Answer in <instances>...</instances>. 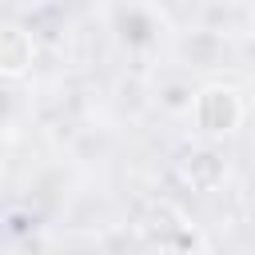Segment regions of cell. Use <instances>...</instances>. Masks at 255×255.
I'll list each match as a JSON object with an SVG mask.
<instances>
[{
	"mask_svg": "<svg viewBox=\"0 0 255 255\" xmlns=\"http://www.w3.org/2000/svg\"><path fill=\"white\" fill-rule=\"evenodd\" d=\"M135 231L147 247H159V251H207L211 243L187 223V215L171 203V199H151L139 219H135Z\"/></svg>",
	"mask_w": 255,
	"mask_h": 255,
	"instance_id": "6da1fadb",
	"label": "cell"
},
{
	"mask_svg": "<svg viewBox=\"0 0 255 255\" xmlns=\"http://www.w3.org/2000/svg\"><path fill=\"white\" fill-rule=\"evenodd\" d=\"M243 116H247V104H243L239 88H231V84H203L195 92L191 124H195L199 135H207V139L235 135L243 128Z\"/></svg>",
	"mask_w": 255,
	"mask_h": 255,
	"instance_id": "7a4b0ae2",
	"label": "cell"
},
{
	"mask_svg": "<svg viewBox=\"0 0 255 255\" xmlns=\"http://www.w3.org/2000/svg\"><path fill=\"white\" fill-rule=\"evenodd\" d=\"M175 179L191 191H219L227 179V159L215 147H183L175 155Z\"/></svg>",
	"mask_w": 255,
	"mask_h": 255,
	"instance_id": "3957f363",
	"label": "cell"
},
{
	"mask_svg": "<svg viewBox=\"0 0 255 255\" xmlns=\"http://www.w3.org/2000/svg\"><path fill=\"white\" fill-rule=\"evenodd\" d=\"M36 32L24 28V24H8L0 32V76L8 84L24 80L32 68H36Z\"/></svg>",
	"mask_w": 255,
	"mask_h": 255,
	"instance_id": "277c9868",
	"label": "cell"
},
{
	"mask_svg": "<svg viewBox=\"0 0 255 255\" xmlns=\"http://www.w3.org/2000/svg\"><path fill=\"white\" fill-rule=\"evenodd\" d=\"M120 36H124V44H131V48H143V44H151V20L139 12V8H128V12H120Z\"/></svg>",
	"mask_w": 255,
	"mask_h": 255,
	"instance_id": "5b68a950",
	"label": "cell"
},
{
	"mask_svg": "<svg viewBox=\"0 0 255 255\" xmlns=\"http://www.w3.org/2000/svg\"><path fill=\"white\" fill-rule=\"evenodd\" d=\"M159 104H163L167 112H191V104H195V92H191V84H183V80H171V84L159 92Z\"/></svg>",
	"mask_w": 255,
	"mask_h": 255,
	"instance_id": "8992f818",
	"label": "cell"
}]
</instances>
